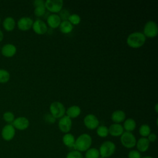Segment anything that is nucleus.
<instances>
[{
  "instance_id": "nucleus-6",
  "label": "nucleus",
  "mask_w": 158,
  "mask_h": 158,
  "mask_svg": "<svg viewBox=\"0 0 158 158\" xmlns=\"http://www.w3.org/2000/svg\"><path fill=\"white\" fill-rule=\"evenodd\" d=\"M143 35L148 38H154L158 34V27L156 22L149 20L147 22L143 28Z\"/></svg>"
},
{
  "instance_id": "nucleus-21",
  "label": "nucleus",
  "mask_w": 158,
  "mask_h": 158,
  "mask_svg": "<svg viewBox=\"0 0 158 158\" xmlns=\"http://www.w3.org/2000/svg\"><path fill=\"white\" fill-rule=\"evenodd\" d=\"M123 128L125 131L131 132L135 130L136 127V123L135 120L132 118H128L124 120Z\"/></svg>"
},
{
  "instance_id": "nucleus-34",
  "label": "nucleus",
  "mask_w": 158,
  "mask_h": 158,
  "mask_svg": "<svg viewBox=\"0 0 158 158\" xmlns=\"http://www.w3.org/2000/svg\"><path fill=\"white\" fill-rule=\"evenodd\" d=\"M44 120L46 123H48L49 124H52L56 122V118H54L51 114H47L44 115Z\"/></svg>"
},
{
  "instance_id": "nucleus-14",
  "label": "nucleus",
  "mask_w": 158,
  "mask_h": 158,
  "mask_svg": "<svg viewBox=\"0 0 158 158\" xmlns=\"http://www.w3.org/2000/svg\"><path fill=\"white\" fill-rule=\"evenodd\" d=\"M109 134L114 137L120 136L124 132L123 126L120 123H113L108 128Z\"/></svg>"
},
{
  "instance_id": "nucleus-23",
  "label": "nucleus",
  "mask_w": 158,
  "mask_h": 158,
  "mask_svg": "<svg viewBox=\"0 0 158 158\" xmlns=\"http://www.w3.org/2000/svg\"><path fill=\"white\" fill-rule=\"evenodd\" d=\"M60 31L64 34H69L71 33L73 28V25H72L68 20L61 21L59 25Z\"/></svg>"
},
{
  "instance_id": "nucleus-17",
  "label": "nucleus",
  "mask_w": 158,
  "mask_h": 158,
  "mask_svg": "<svg viewBox=\"0 0 158 158\" xmlns=\"http://www.w3.org/2000/svg\"><path fill=\"white\" fill-rule=\"evenodd\" d=\"M149 144L150 143L147 138L141 137L139 139L136 140L135 146H136V148L139 152H144L148 150Z\"/></svg>"
},
{
  "instance_id": "nucleus-33",
  "label": "nucleus",
  "mask_w": 158,
  "mask_h": 158,
  "mask_svg": "<svg viewBox=\"0 0 158 158\" xmlns=\"http://www.w3.org/2000/svg\"><path fill=\"white\" fill-rule=\"evenodd\" d=\"M70 14H69V11H67L66 9H62L60 11V15L59 16L60 17L61 20H67Z\"/></svg>"
},
{
  "instance_id": "nucleus-40",
  "label": "nucleus",
  "mask_w": 158,
  "mask_h": 158,
  "mask_svg": "<svg viewBox=\"0 0 158 158\" xmlns=\"http://www.w3.org/2000/svg\"><path fill=\"white\" fill-rule=\"evenodd\" d=\"M99 158H105V157H100Z\"/></svg>"
},
{
  "instance_id": "nucleus-28",
  "label": "nucleus",
  "mask_w": 158,
  "mask_h": 158,
  "mask_svg": "<svg viewBox=\"0 0 158 158\" xmlns=\"http://www.w3.org/2000/svg\"><path fill=\"white\" fill-rule=\"evenodd\" d=\"M10 79V73L4 69H0V83H4L7 82Z\"/></svg>"
},
{
  "instance_id": "nucleus-36",
  "label": "nucleus",
  "mask_w": 158,
  "mask_h": 158,
  "mask_svg": "<svg viewBox=\"0 0 158 158\" xmlns=\"http://www.w3.org/2000/svg\"><path fill=\"white\" fill-rule=\"evenodd\" d=\"M33 4L35 7L38 6L44 5V1H42V0H36L33 2Z\"/></svg>"
},
{
  "instance_id": "nucleus-3",
  "label": "nucleus",
  "mask_w": 158,
  "mask_h": 158,
  "mask_svg": "<svg viewBox=\"0 0 158 158\" xmlns=\"http://www.w3.org/2000/svg\"><path fill=\"white\" fill-rule=\"evenodd\" d=\"M115 149L116 146L114 142L111 141H106L101 144L98 150L100 157L109 158L114 154Z\"/></svg>"
},
{
  "instance_id": "nucleus-9",
  "label": "nucleus",
  "mask_w": 158,
  "mask_h": 158,
  "mask_svg": "<svg viewBox=\"0 0 158 158\" xmlns=\"http://www.w3.org/2000/svg\"><path fill=\"white\" fill-rule=\"evenodd\" d=\"M72 118L67 115H64L60 118H59L58 122V127L59 130L64 133H69L72 128Z\"/></svg>"
},
{
  "instance_id": "nucleus-16",
  "label": "nucleus",
  "mask_w": 158,
  "mask_h": 158,
  "mask_svg": "<svg viewBox=\"0 0 158 158\" xmlns=\"http://www.w3.org/2000/svg\"><path fill=\"white\" fill-rule=\"evenodd\" d=\"M61 23V19L58 14H51L47 18V23L51 28H57Z\"/></svg>"
},
{
  "instance_id": "nucleus-2",
  "label": "nucleus",
  "mask_w": 158,
  "mask_h": 158,
  "mask_svg": "<svg viewBox=\"0 0 158 158\" xmlns=\"http://www.w3.org/2000/svg\"><path fill=\"white\" fill-rule=\"evenodd\" d=\"M146 42V36L143 33L135 31L130 33L127 38V44L131 48L136 49L143 46Z\"/></svg>"
},
{
  "instance_id": "nucleus-12",
  "label": "nucleus",
  "mask_w": 158,
  "mask_h": 158,
  "mask_svg": "<svg viewBox=\"0 0 158 158\" xmlns=\"http://www.w3.org/2000/svg\"><path fill=\"white\" fill-rule=\"evenodd\" d=\"M34 32L38 35H44L48 31V27L46 23L40 19L36 20L33 22L32 27Z\"/></svg>"
},
{
  "instance_id": "nucleus-19",
  "label": "nucleus",
  "mask_w": 158,
  "mask_h": 158,
  "mask_svg": "<svg viewBox=\"0 0 158 158\" xmlns=\"http://www.w3.org/2000/svg\"><path fill=\"white\" fill-rule=\"evenodd\" d=\"M81 112V108L78 106L74 105L68 107L65 110V114L70 118H75L80 115Z\"/></svg>"
},
{
  "instance_id": "nucleus-1",
  "label": "nucleus",
  "mask_w": 158,
  "mask_h": 158,
  "mask_svg": "<svg viewBox=\"0 0 158 158\" xmlns=\"http://www.w3.org/2000/svg\"><path fill=\"white\" fill-rule=\"evenodd\" d=\"M92 144V138L88 133H83L75 139L74 144L75 150L80 152H85L89 149Z\"/></svg>"
},
{
  "instance_id": "nucleus-39",
  "label": "nucleus",
  "mask_w": 158,
  "mask_h": 158,
  "mask_svg": "<svg viewBox=\"0 0 158 158\" xmlns=\"http://www.w3.org/2000/svg\"><path fill=\"white\" fill-rule=\"evenodd\" d=\"M155 110H156V112H157V104H156V106H155Z\"/></svg>"
},
{
  "instance_id": "nucleus-27",
  "label": "nucleus",
  "mask_w": 158,
  "mask_h": 158,
  "mask_svg": "<svg viewBox=\"0 0 158 158\" xmlns=\"http://www.w3.org/2000/svg\"><path fill=\"white\" fill-rule=\"evenodd\" d=\"M72 25H77L81 22V17L77 14H70L67 20Z\"/></svg>"
},
{
  "instance_id": "nucleus-30",
  "label": "nucleus",
  "mask_w": 158,
  "mask_h": 158,
  "mask_svg": "<svg viewBox=\"0 0 158 158\" xmlns=\"http://www.w3.org/2000/svg\"><path fill=\"white\" fill-rule=\"evenodd\" d=\"M46 12V8L44 5L38 6L35 7L34 10V14L37 17H41Z\"/></svg>"
},
{
  "instance_id": "nucleus-26",
  "label": "nucleus",
  "mask_w": 158,
  "mask_h": 158,
  "mask_svg": "<svg viewBox=\"0 0 158 158\" xmlns=\"http://www.w3.org/2000/svg\"><path fill=\"white\" fill-rule=\"evenodd\" d=\"M96 133L101 138H106L109 135L108 127L105 125H99L96 128Z\"/></svg>"
},
{
  "instance_id": "nucleus-22",
  "label": "nucleus",
  "mask_w": 158,
  "mask_h": 158,
  "mask_svg": "<svg viewBox=\"0 0 158 158\" xmlns=\"http://www.w3.org/2000/svg\"><path fill=\"white\" fill-rule=\"evenodd\" d=\"M4 28L7 31H12L15 27V21L14 18L11 17H7L4 19L3 23Z\"/></svg>"
},
{
  "instance_id": "nucleus-20",
  "label": "nucleus",
  "mask_w": 158,
  "mask_h": 158,
  "mask_svg": "<svg viewBox=\"0 0 158 158\" xmlns=\"http://www.w3.org/2000/svg\"><path fill=\"white\" fill-rule=\"evenodd\" d=\"M75 142V138L72 133H65V135L62 136V143L68 148H73Z\"/></svg>"
},
{
  "instance_id": "nucleus-8",
  "label": "nucleus",
  "mask_w": 158,
  "mask_h": 158,
  "mask_svg": "<svg viewBox=\"0 0 158 158\" xmlns=\"http://www.w3.org/2000/svg\"><path fill=\"white\" fill-rule=\"evenodd\" d=\"M83 123L85 126L89 130L96 129L99 125V121L98 117L92 114H89L85 117Z\"/></svg>"
},
{
  "instance_id": "nucleus-7",
  "label": "nucleus",
  "mask_w": 158,
  "mask_h": 158,
  "mask_svg": "<svg viewBox=\"0 0 158 158\" xmlns=\"http://www.w3.org/2000/svg\"><path fill=\"white\" fill-rule=\"evenodd\" d=\"M64 2L62 0H47L44 1L46 9L53 14L60 12L62 9Z\"/></svg>"
},
{
  "instance_id": "nucleus-4",
  "label": "nucleus",
  "mask_w": 158,
  "mask_h": 158,
  "mask_svg": "<svg viewBox=\"0 0 158 158\" xmlns=\"http://www.w3.org/2000/svg\"><path fill=\"white\" fill-rule=\"evenodd\" d=\"M51 114L56 118H60L65 115V107L64 104L59 101L52 102L49 106Z\"/></svg>"
},
{
  "instance_id": "nucleus-18",
  "label": "nucleus",
  "mask_w": 158,
  "mask_h": 158,
  "mask_svg": "<svg viewBox=\"0 0 158 158\" xmlns=\"http://www.w3.org/2000/svg\"><path fill=\"white\" fill-rule=\"evenodd\" d=\"M126 119V114L122 110H116L111 114V120L114 123H120Z\"/></svg>"
},
{
  "instance_id": "nucleus-10",
  "label": "nucleus",
  "mask_w": 158,
  "mask_h": 158,
  "mask_svg": "<svg viewBox=\"0 0 158 158\" xmlns=\"http://www.w3.org/2000/svg\"><path fill=\"white\" fill-rule=\"evenodd\" d=\"M15 135V129L12 124L6 125L2 129L1 136L2 138L6 141L12 140Z\"/></svg>"
},
{
  "instance_id": "nucleus-35",
  "label": "nucleus",
  "mask_w": 158,
  "mask_h": 158,
  "mask_svg": "<svg viewBox=\"0 0 158 158\" xmlns=\"http://www.w3.org/2000/svg\"><path fill=\"white\" fill-rule=\"evenodd\" d=\"M147 139L149 141V143H153L155 142L157 139V135L154 133H151L147 137Z\"/></svg>"
},
{
  "instance_id": "nucleus-41",
  "label": "nucleus",
  "mask_w": 158,
  "mask_h": 158,
  "mask_svg": "<svg viewBox=\"0 0 158 158\" xmlns=\"http://www.w3.org/2000/svg\"><path fill=\"white\" fill-rule=\"evenodd\" d=\"M0 23H1V18H0Z\"/></svg>"
},
{
  "instance_id": "nucleus-29",
  "label": "nucleus",
  "mask_w": 158,
  "mask_h": 158,
  "mask_svg": "<svg viewBox=\"0 0 158 158\" xmlns=\"http://www.w3.org/2000/svg\"><path fill=\"white\" fill-rule=\"evenodd\" d=\"M3 119L4 121L9 124H11L15 119V116L12 112L7 111L3 114Z\"/></svg>"
},
{
  "instance_id": "nucleus-13",
  "label": "nucleus",
  "mask_w": 158,
  "mask_h": 158,
  "mask_svg": "<svg viewBox=\"0 0 158 158\" xmlns=\"http://www.w3.org/2000/svg\"><path fill=\"white\" fill-rule=\"evenodd\" d=\"M33 23L32 19L29 17H23L18 20L17 27L22 31H27L32 27Z\"/></svg>"
},
{
  "instance_id": "nucleus-25",
  "label": "nucleus",
  "mask_w": 158,
  "mask_h": 158,
  "mask_svg": "<svg viewBox=\"0 0 158 158\" xmlns=\"http://www.w3.org/2000/svg\"><path fill=\"white\" fill-rule=\"evenodd\" d=\"M151 133V127L148 124H142L139 128V133L141 137L147 138Z\"/></svg>"
},
{
  "instance_id": "nucleus-5",
  "label": "nucleus",
  "mask_w": 158,
  "mask_h": 158,
  "mask_svg": "<svg viewBox=\"0 0 158 158\" xmlns=\"http://www.w3.org/2000/svg\"><path fill=\"white\" fill-rule=\"evenodd\" d=\"M120 143L125 148L131 149L135 146L136 139L131 132L124 131L120 136Z\"/></svg>"
},
{
  "instance_id": "nucleus-37",
  "label": "nucleus",
  "mask_w": 158,
  "mask_h": 158,
  "mask_svg": "<svg viewBox=\"0 0 158 158\" xmlns=\"http://www.w3.org/2000/svg\"><path fill=\"white\" fill-rule=\"evenodd\" d=\"M3 38H4V35H3V33L2 31L0 30V42L2 41L3 40Z\"/></svg>"
},
{
  "instance_id": "nucleus-31",
  "label": "nucleus",
  "mask_w": 158,
  "mask_h": 158,
  "mask_svg": "<svg viewBox=\"0 0 158 158\" xmlns=\"http://www.w3.org/2000/svg\"><path fill=\"white\" fill-rule=\"evenodd\" d=\"M65 158H83L81 152L77 150H73L67 153Z\"/></svg>"
},
{
  "instance_id": "nucleus-38",
  "label": "nucleus",
  "mask_w": 158,
  "mask_h": 158,
  "mask_svg": "<svg viewBox=\"0 0 158 158\" xmlns=\"http://www.w3.org/2000/svg\"><path fill=\"white\" fill-rule=\"evenodd\" d=\"M141 158H153L152 156H144Z\"/></svg>"
},
{
  "instance_id": "nucleus-24",
  "label": "nucleus",
  "mask_w": 158,
  "mask_h": 158,
  "mask_svg": "<svg viewBox=\"0 0 158 158\" xmlns=\"http://www.w3.org/2000/svg\"><path fill=\"white\" fill-rule=\"evenodd\" d=\"M85 158H99L100 154L99 150L96 148H90L86 151L85 154Z\"/></svg>"
},
{
  "instance_id": "nucleus-32",
  "label": "nucleus",
  "mask_w": 158,
  "mask_h": 158,
  "mask_svg": "<svg viewBox=\"0 0 158 158\" xmlns=\"http://www.w3.org/2000/svg\"><path fill=\"white\" fill-rule=\"evenodd\" d=\"M141 153L135 149H132L128 154V158H141Z\"/></svg>"
},
{
  "instance_id": "nucleus-15",
  "label": "nucleus",
  "mask_w": 158,
  "mask_h": 158,
  "mask_svg": "<svg viewBox=\"0 0 158 158\" xmlns=\"http://www.w3.org/2000/svg\"><path fill=\"white\" fill-rule=\"evenodd\" d=\"M17 52V48L13 44L8 43L4 45L1 49L2 54L6 57H13Z\"/></svg>"
},
{
  "instance_id": "nucleus-11",
  "label": "nucleus",
  "mask_w": 158,
  "mask_h": 158,
  "mask_svg": "<svg viewBox=\"0 0 158 158\" xmlns=\"http://www.w3.org/2000/svg\"><path fill=\"white\" fill-rule=\"evenodd\" d=\"M11 124L15 128V129H17L19 130H25L29 127L30 122L27 118L25 117H19L15 118Z\"/></svg>"
}]
</instances>
